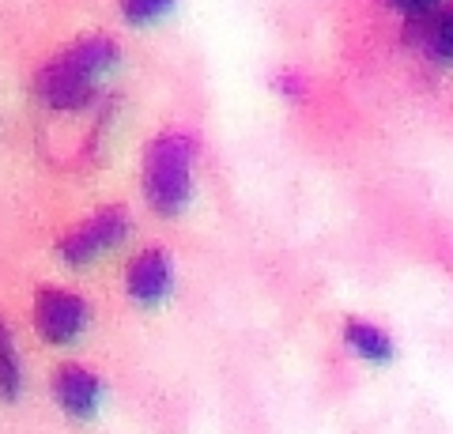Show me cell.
<instances>
[{"mask_svg":"<svg viewBox=\"0 0 453 434\" xmlns=\"http://www.w3.org/2000/svg\"><path fill=\"white\" fill-rule=\"evenodd\" d=\"M121 49L113 38H83L76 46H68L65 53H57L53 61H46V68L38 72V99L50 110H61V114H76V110H88L95 99V88L113 65H118Z\"/></svg>","mask_w":453,"mask_h":434,"instance_id":"6da1fadb","label":"cell"},{"mask_svg":"<svg viewBox=\"0 0 453 434\" xmlns=\"http://www.w3.org/2000/svg\"><path fill=\"white\" fill-rule=\"evenodd\" d=\"M88 329V302L76 291L65 287H42L35 295V332L53 347L73 344Z\"/></svg>","mask_w":453,"mask_h":434,"instance_id":"277c9868","label":"cell"},{"mask_svg":"<svg viewBox=\"0 0 453 434\" xmlns=\"http://www.w3.org/2000/svg\"><path fill=\"white\" fill-rule=\"evenodd\" d=\"M386 4L396 11V16H404V19H427L431 11H438L446 4V0H386Z\"/></svg>","mask_w":453,"mask_h":434,"instance_id":"8fae6325","label":"cell"},{"mask_svg":"<svg viewBox=\"0 0 453 434\" xmlns=\"http://www.w3.org/2000/svg\"><path fill=\"white\" fill-rule=\"evenodd\" d=\"M144 197L155 216L178 219L193 197V140L186 133H163L144 156Z\"/></svg>","mask_w":453,"mask_h":434,"instance_id":"7a4b0ae2","label":"cell"},{"mask_svg":"<svg viewBox=\"0 0 453 434\" xmlns=\"http://www.w3.org/2000/svg\"><path fill=\"white\" fill-rule=\"evenodd\" d=\"M419 23H423L419 42H423L427 61L431 65H453V4H442Z\"/></svg>","mask_w":453,"mask_h":434,"instance_id":"ba28073f","label":"cell"},{"mask_svg":"<svg viewBox=\"0 0 453 434\" xmlns=\"http://www.w3.org/2000/svg\"><path fill=\"white\" fill-rule=\"evenodd\" d=\"M125 238H129V216H125V208L110 204V208H98L91 219H83L76 231H68L57 242V254H61L68 269H83V264L98 261L110 249H118Z\"/></svg>","mask_w":453,"mask_h":434,"instance_id":"3957f363","label":"cell"},{"mask_svg":"<svg viewBox=\"0 0 453 434\" xmlns=\"http://www.w3.org/2000/svg\"><path fill=\"white\" fill-rule=\"evenodd\" d=\"M174 8V0H121V16L133 27H148L155 19H163Z\"/></svg>","mask_w":453,"mask_h":434,"instance_id":"30bf717a","label":"cell"},{"mask_svg":"<svg viewBox=\"0 0 453 434\" xmlns=\"http://www.w3.org/2000/svg\"><path fill=\"white\" fill-rule=\"evenodd\" d=\"M174 287V264L163 249H144L125 269V291L140 306H159Z\"/></svg>","mask_w":453,"mask_h":434,"instance_id":"5b68a950","label":"cell"},{"mask_svg":"<svg viewBox=\"0 0 453 434\" xmlns=\"http://www.w3.org/2000/svg\"><path fill=\"white\" fill-rule=\"evenodd\" d=\"M344 344L351 347V355H359L363 362H371V367H386V362H393V355H396L393 336L381 325H374V321H363V317L344 321Z\"/></svg>","mask_w":453,"mask_h":434,"instance_id":"52a82bcc","label":"cell"},{"mask_svg":"<svg viewBox=\"0 0 453 434\" xmlns=\"http://www.w3.org/2000/svg\"><path fill=\"white\" fill-rule=\"evenodd\" d=\"M103 393L106 389L98 382V374L80 367V362H65V367L53 374V397L65 408V415H73V419H95L98 404H103Z\"/></svg>","mask_w":453,"mask_h":434,"instance_id":"8992f818","label":"cell"},{"mask_svg":"<svg viewBox=\"0 0 453 434\" xmlns=\"http://www.w3.org/2000/svg\"><path fill=\"white\" fill-rule=\"evenodd\" d=\"M23 393V367H19V352L12 340V329L0 317V400H19Z\"/></svg>","mask_w":453,"mask_h":434,"instance_id":"9c48e42d","label":"cell"}]
</instances>
